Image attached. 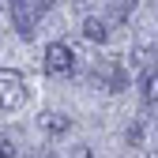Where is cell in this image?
Segmentation results:
<instances>
[{
    "mask_svg": "<svg viewBox=\"0 0 158 158\" xmlns=\"http://www.w3.org/2000/svg\"><path fill=\"white\" fill-rule=\"evenodd\" d=\"M27 102V87H23V75L0 68V109H19Z\"/></svg>",
    "mask_w": 158,
    "mask_h": 158,
    "instance_id": "cell-1",
    "label": "cell"
},
{
    "mask_svg": "<svg viewBox=\"0 0 158 158\" xmlns=\"http://www.w3.org/2000/svg\"><path fill=\"white\" fill-rule=\"evenodd\" d=\"M45 72L49 75H72L75 72V53L64 45V42H53V45H45Z\"/></svg>",
    "mask_w": 158,
    "mask_h": 158,
    "instance_id": "cell-2",
    "label": "cell"
},
{
    "mask_svg": "<svg viewBox=\"0 0 158 158\" xmlns=\"http://www.w3.org/2000/svg\"><path fill=\"white\" fill-rule=\"evenodd\" d=\"M94 87H106V90H124L128 87V72L117 64V60H102L94 68Z\"/></svg>",
    "mask_w": 158,
    "mask_h": 158,
    "instance_id": "cell-3",
    "label": "cell"
},
{
    "mask_svg": "<svg viewBox=\"0 0 158 158\" xmlns=\"http://www.w3.org/2000/svg\"><path fill=\"white\" fill-rule=\"evenodd\" d=\"M8 8L19 38H34V0H8Z\"/></svg>",
    "mask_w": 158,
    "mask_h": 158,
    "instance_id": "cell-4",
    "label": "cell"
},
{
    "mask_svg": "<svg viewBox=\"0 0 158 158\" xmlns=\"http://www.w3.org/2000/svg\"><path fill=\"white\" fill-rule=\"evenodd\" d=\"M83 38H87V42H98V45H102L106 38H109V27H106V19H98V15H87V19H83Z\"/></svg>",
    "mask_w": 158,
    "mask_h": 158,
    "instance_id": "cell-5",
    "label": "cell"
},
{
    "mask_svg": "<svg viewBox=\"0 0 158 158\" xmlns=\"http://www.w3.org/2000/svg\"><path fill=\"white\" fill-rule=\"evenodd\" d=\"M42 128H45L49 135H64V132L72 128V121H68L64 113H53V109H49V113H42Z\"/></svg>",
    "mask_w": 158,
    "mask_h": 158,
    "instance_id": "cell-6",
    "label": "cell"
},
{
    "mask_svg": "<svg viewBox=\"0 0 158 158\" xmlns=\"http://www.w3.org/2000/svg\"><path fill=\"white\" fill-rule=\"evenodd\" d=\"M132 11H135V0H106V15L113 23H124Z\"/></svg>",
    "mask_w": 158,
    "mask_h": 158,
    "instance_id": "cell-7",
    "label": "cell"
},
{
    "mask_svg": "<svg viewBox=\"0 0 158 158\" xmlns=\"http://www.w3.org/2000/svg\"><path fill=\"white\" fill-rule=\"evenodd\" d=\"M143 98H147V102H158V72L143 75Z\"/></svg>",
    "mask_w": 158,
    "mask_h": 158,
    "instance_id": "cell-8",
    "label": "cell"
},
{
    "mask_svg": "<svg viewBox=\"0 0 158 158\" xmlns=\"http://www.w3.org/2000/svg\"><path fill=\"white\" fill-rule=\"evenodd\" d=\"M139 139H143V124H139V121H135V124L128 128V143L135 147V143H139Z\"/></svg>",
    "mask_w": 158,
    "mask_h": 158,
    "instance_id": "cell-9",
    "label": "cell"
},
{
    "mask_svg": "<svg viewBox=\"0 0 158 158\" xmlns=\"http://www.w3.org/2000/svg\"><path fill=\"white\" fill-rule=\"evenodd\" d=\"M53 4H56V0H34V11H49Z\"/></svg>",
    "mask_w": 158,
    "mask_h": 158,
    "instance_id": "cell-10",
    "label": "cell"
},
{
    "mask_svg": "<svg viewBox=\"0 0 158 158\" xmlns=\"http://www.w3.org/2000/svg\"><path fill=\"white\" fill-rule=\"evenodd\" d=\"M8 154H11V143L4 139V135H0V158H8Z\"/></svg>",
    "mask_w": 158,
    "mask_h": 158,
    "instance_id": "cell-11",
    "label": "cell"
},
{
    "mask_svg": "<svg viewBox=\"0 0 158 158\" xmlns=\"http://www.w3.org/2000/svg\"><path fill=\"white\" fill-rule=\"evenodd\" d=\"M0 8H4V0H0Z\"/></svg>",
    "mask_w": 158,
    "mask_h": 158,
    "instance_id": "cell-12",
    "label": "cell"
},
{
    "mask_svg": "<svg viewBox=\"0 0 158 158\" xmlns=\"http://www.w3.org/2000/svg\"><path fill=\"white\" fill-rule=\"evenodd\" d=\"M79 4H87V0H79Z\"/></svg>",
    "mask_w": 158,
    "mask_h": 158,
    "instance_id": "cell-13",
    "label": "cell"
}]
</instances>
